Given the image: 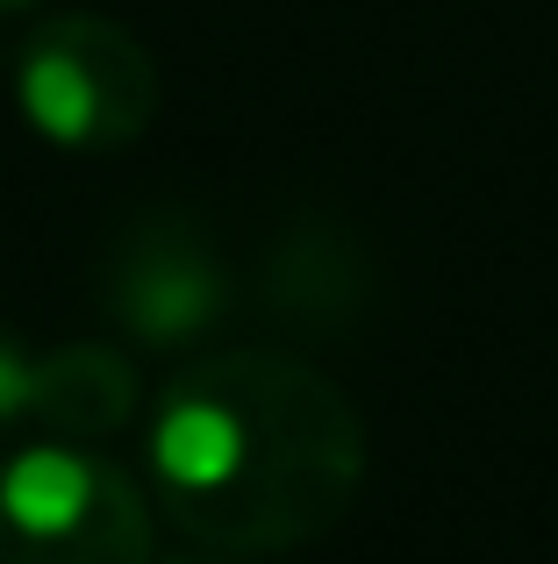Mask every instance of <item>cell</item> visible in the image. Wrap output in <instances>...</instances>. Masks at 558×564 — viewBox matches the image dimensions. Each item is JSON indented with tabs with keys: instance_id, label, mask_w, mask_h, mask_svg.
I'll list each match as a JSON object with an SVG mask.
<instances>
[{
	"instance_id": "cell-1",
	"label": "cell",
	"mask_w": 558,
	"mask_h": 564,
	"mask_svg": "<svg viewBox=\"0 0 558 564\" xmlns=\"http://www.w3.org/2000/svg\"><path fill=\"white\" fill-rule=\"evenodd\" d=\"M151 486L201 551H301L365 486V422L293 350H208L151 408Z\"/></svg>"
},
{
	"instance_id": "cell-2",
	"label": "cell",
	"mask_w": 558,
	"mask_h": 564,
	"mask_svg": "<svg viewBox=\"0 0 558 564\" xmlns=\"http://www.w3.org/2000/svg\"><path fill=\"white\" fill-rule=\"evenodd\" d=\"M0 564H158V514L115 457L86 443H14L0 457Z\"/></svg>"
},
{
	"instance_id": "cell-3",
	"label": "cell",
	"mask_w": 558,
	"mask_h": 564,
	"mask_svg": "<svg viewBox=\"0 0 558 564\" xmlns=\"http://www.w3.org/2000/svg\"><path fill=\"white\" fill-rule=\"evenodd\" d=\"M8 94L57 151H129L158 122V57L108 14H43L8 57Z\"/></svg>"
},
{
	"instance_id": "cell-4",
	"label": "cell",
	"mask_w": 558,
	"mask_h": 564,
	"mask_svg": "<svg viewBox=\"0 0 558 564\" xmlns=\"http://www.w3.org/2000/svg\"><path fill=\"white\" fill-rule=\"evenodd\" d=\"M94 301L137 350H201L237 307V272L201 215L137 207L100 250Z\"/></svg>"
},
{
	"instance_id": "cell-5",
	"label": "cell",
	"mask_w": 558,
	"mask_h": 564,
	"mask_svg": "<svg viewBox=\"0 0 558 564\" xmlns=\"http://www.w3.org/2000/svg\"><path fill=\"white\" fill-rule=\"evenodd\" d=\"M137 400H143V379L115 344L79 336V344L36 350V436L100 451L108 436L129 429Z\"/></svg>"
},
{
	"instance_id": "cell-6",
	"label": "cell",
	"mask_w": 558,
	"mask_h": 564,
	"mask_svg": "<svg viewBox=\"0 0 558 564\" xmlns=\"http://www.w3.org/2000/svg\"><path fill=\"white\" fill-rule=\"evenodd\" d=\"M266 307L301 322V336H344L365 307V258L351 250V236L330 221H301L287 243H272Z\"/></svg>"
},
{
	"instance_id": "cell-7",
	"label": "cell",
	"mask_w": 558,
	"mask_h": 564,
	"mask_svg": "<svg viewBox=\"0 0 558 564\" xmlns=\"http://www.w3.org/2000/svg\"><path fill=\"white\" fill-rule=\"evenodd\" d=\"M36 429V350L14 329H0V443Z\"/></svg>"
},
{
	"instance_id": "cell-8",
	"label": "cell",
	"mask_w": 558,
	"mask_h": 564,
	"mask_svg": "<svg viewBox=\"0 0 558 564\" xmlns=\"http://www.w3.org/2000/svg\"><path fill=\"white\" fill-rule=\"evenodd\" d=\"M165 564H251V557H237V551H201V543H194V557H165Z\"/></svg>"
},
{
	"instance_id": "cell-9",
	"label": "cell",
	"mask_w": 558,
	"mask_h": 564,
	"mask_svg": "<svg viewBox=\"0 0 558 564\" xmlns=\"http://www.w3.org/2000/svg\"><path fill=\"white\" fill-rule=\"evenodd\" d=\"M22 8H36V0H0V22H14Z\"/></svg>"
}]
</instances>
